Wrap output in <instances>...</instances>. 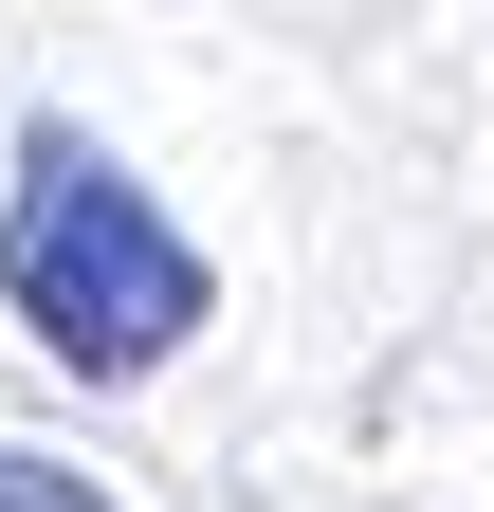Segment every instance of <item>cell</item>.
Returning <instances> with one entry per match:
<instances>
[{"label": "cell", "instance_id": "cell-1", "mask_svg": "<svg viewBox=\"0 0 494 512\" xmlns=\"http://www.w3.org/2000/svg\"><path fill=\"white\" fill-rule=\"evenodd\" d=\"M0 311H19L74 384H165L202 348V311H220V256L183 238L74 110H37L19 183H0Z\"/></svg>", "mask_w": 494, "mask_h": 512}, {"label": "cell", "instance_id": "cell-2", "mask_svg": "<svg viewBox=\"0 0 494 512\" xmlns=\"http://www.w3.org/2000/svg\"><path fill=\"white\" fill-rule=\"evenodd\" d=\"M0 512H129V494L74 476V458H37V439H0Z\"/></svg>", "mask_w": 494, "mask_h": 512}]
</instances>
